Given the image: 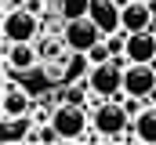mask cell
I'll use <instances>...</instances> for the list:
<instances>
[{
    "mask_svg": "<svg viewBox=\"0 0 156 145\" xmlns=\"http://www.w3.org/2000/svg\"><path fill=\"white\" fill-rule=\"evenodd\" d=\"M33 127H37V116H33V112H26V116H4V145L29 142Z\"/></svg>",
    "mask_w": 156,
    "mask_h": 145,
    "instance_id": "obj_12",
    "label": "cell"
},
{
    "mask_svg": "<svg viewBox=\"0 0 156 145\" xmlns=\"http://www.w3.org/2000/svg\"><path fill=\"white\" fill-rule=\"evenodd\" d=\"M44 22L40 15H33L29 7H15V11H4V40L7 44H26V40H37Z\"/></svg>",
    "mask_w": 156,
    "mask_h": 145,
    "instance_id": "obj_4",
    "label": "cell"
},
{
    "mask_svg": "<svg viewBox=\"0 0 156 145\" xmlns=\"http://www.w3.org/2000/svg\"><path fill=\"white\" fill-rule=\"evenodd\" d=\"M40 62L44 58L37 51V40H26V44H7L4 40V65H7V72H29Z\"/></svg>",
    "mask_w": 156,
    "mask_h": 145,
    "instance_id": "obj_7",
    "label": "cell"
},
{
    "mask_svg": "<svg viewBox=\"0 0 156 145\" xmlns=\"http://www.w3.org/2000/svg\"><path fill=\"white\" fill-rule=\"evenodd\" d=\"M87 58H91V62H109V58H113V51H109V44H105V40H98V44L87 51Z\"/></svg>",
    "mask_w": 156,
    "mask_h": 145,
    "instance_id": "obj_15",
    "label": "cell"
},
{
    "mask_svg": "<svg viewBox=\"0 0 156 145\" xmlns=\"http://www.w3.org/2000/svg\"><path fill=\"white\" fill-rule=\"evenodd\" d=\"M134 138L138 142H149V145H156V105H149V109H142L138 116H134Z\"/></svg>",
    "mask_w": 156,
    "mask_h": 145,
    "instance_id": "obj_13",
    "label": "cell"
},
{
    "mask_svg": "<svg viewBox=\"0 0 156 145\" xmlns=\"http://www.w3.org/2000/svg\"><path fill=\"white\" fill-rule=\"evenodd\" d=\"M87 15L94 18V26L105 36L123 29V7H120L116 0H91V11H87Z\"/></svg>",
    "mask_w": 156,
    "mask_h": 145,
    "instance_id": "obj_8",
    "label": "cell"
},
{
    "mask_svg": "<svg viewBox=\"0 0 156 145\" xmlns=\"http://www.w3.org/2000/svg\"><path fill=\"white\" fill-rule=\"evenodd\" d=\"M123 94L153 98L156 94V62H131L123 69Z\"/></svg>",
    "mask_w": 156,
    "mask_h": 145,
    "instance_id": "obj_6",
    "label": "cell"
},
{
    "mask_svg": "<svg viewBox=\"0 0 156 145\" xmlns=\"http://www.w3.org/2000/svg\"><path fill=\"white\" fill-rule=\"evenodd\" d=\"M153 98H156V94H153Z\"/></svg>",
    "mask_w": 156,
    "mask_h": 145,
    "instance_id": "obj_16",
    "label": "cell"
},
{
    "mask_svg": "<svg viewBox=\"0 0 156 145\" xmlns=\"http://www.w3.org/2000/svg\"><path fill=\"white\" fill-rule=\"evenodd\" d=\"M51 123H55V131H58L62 142H80L87 134V127H91V112H87V105L58 102L55 112H51Z\"/></svg>",
    "mask_w": 156,
    "mask_h": 145,
    "instance_id": "obj_2",
    "label": "cell"
},
{
    "mask_svg": "<svg viewBox=\"0 0 156 145\" xmlns=\"http://www.w3.org/2000/svg\"><path fill=\"white\" fill-rule=\"evenodd\" d=\"M33 94L26 91V87H15V83H7L4 87V98H0V109H4V116H26V112H33Z\"/></svg>",
    "mask_w": 156,
    "mask_h": 145,
    "instance_id": "obj_10",
    "label": "cell"
},
{
    "mask_svg": "<svg viewBox=\"0 0 156 145\" xmlns=\"http://www.w3.org/2000/svg\"><path fill=\"white\" fill-rule=\"evenodd\" d=\"M131 62H156V29H138L127 33V51Z\"/></svg>",
    "mask_w": 156,
    "mask_h": 145,
    "instance_id": "obj_9",
    "label": "cell"
},
{
    "mask_svg": "<svg viewBox=\"0 0 156 145\" xmlns=\"http://www.w3.org/2000/svg\"><path fill=\"white\" fill-rule=\"evenodd\" d=\"M51 7H55V15H62L69 22V18H83L91 11V0H51Z\"/></svg>",
    "mask_w": 156,
    "mask_h": 145,
    "instance_id": "obj_14",
    "label": "cell"
},
{
    "mask_svg": "<svg viewBox=\"0 0 156 145\" xmlns=\"http://www.w3.org/2000/svg\"><path fill=\"white\" fill-rule=\"evenodd\" d=\"M87 87L94 98H120L123 94V65L116 58L109 62H94L91 72H87Z\"/></svg>",
    "mask_w": 156,
    "mask_h": 145,
    "instance_id": "obj_3",
    "label": "cell"
},
{
    "mask_svg": "<svg viewBox=\"0 0 156 145\" xmlns=\"http://www.w3.org/2000/svg\"><path fill=\"white\" fill-rule=\"evenodd\" d=\"M91 123H94V131L102 138H123L127 134V123H131V112L116 98H98V105L91 112Z\"/></svg>",
    "mask_w": 156,
    "mask_h": 145,
    "instance_id": "obj_1",
    "label": "cell"
},
{
    "mask_svg": "<svg viewBox=\"0 0 156 145\" xmlns=\"http://www.w3.org/2000/svg\"><path fill=\"white\" fill-rule=\"evenodd\" d=\"M62 40H66L69 51H91L98 40H105V33L94 26L91 15H83V18H69V22L62 26Z\"/></svg>",
    "mask_w": 156,
    "mask_h": 145,
    "instance_id": "obj_5",
    "label": "cell"
},
{
    "mask_svg": "<svg viewBox=\"0 0 156 145\" xmlns=\"http://www.w3.org/2000/svg\"><path fill=\"white\" fill-rule=\"evenodd\" d=\"M153 11H149V0H131L123 4V33H138V29H153Z\"/></svg>",
    "mask_w": 156,
    "mask_h": 145,
    "instance_id": "obj_11",
    "label": "cell"
}]
</instances>
